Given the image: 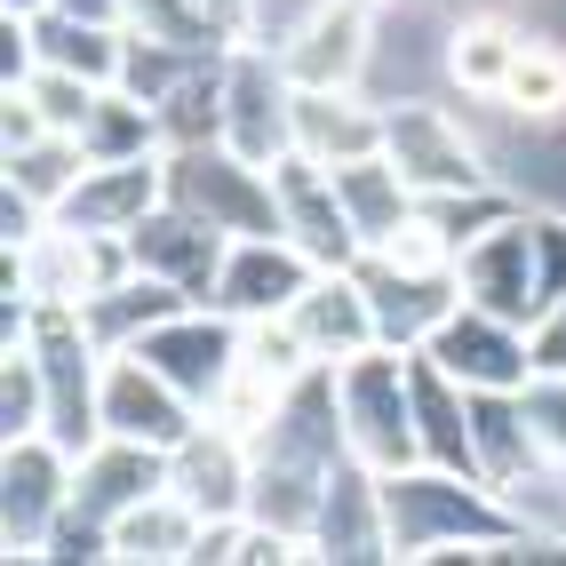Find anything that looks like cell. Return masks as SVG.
<instances>
[{"mask_svg":"<svg viewBox=\"0 0 566 566\" xmlns=\"http://www.w3.org/2000/svg\"><path fill=\"white\" fill-rule=\"evenodd\" d=\"M335 399H344V439H352V455H359V463H375V471H407V463H423L407 352L367 344L359 359L335 367Z\"/></svg>","mask_w":566,"mask_h":566,"instance_id":"obj_1","label":"cell"},{"mask_svg":"<svg viewBox=\"0 0 566 566\" xmlns=\"http://www.w3.org/2000/svg\"><path fill=\"white\" fill-rule=\"evenodd\" d=\"M168 200L192 208V216H208L216 232H232V240L287 232L280 192H272V168H255L248 153H232V144H176V160H168Z\"/></svg>","mask_w":566,"mask_h":566,"instance_id":"obj_2","label":"cell"},{"mask_svg":"<svg viewBox=\"0 0 566 566\" xmlns=\"http://www.w3.org/2000/svg\"><path fill=\"white\" fill-rule=\"evenodd\" d=\"M384 153H391V168H399L423 200H431V192H479V184H486V153L463 136L455 112H439V104H423V96L384 104Z\"/></svg>","mask_w":566,"mask_h":566,"instance_id":"obj_3","label":"cell"},{"mask_svg":"<svg viewBox=\"0 0 566 566\" xmlns=\"http://www.w3.org/2000/svg\"><path fill=\"white\" fill-rule=\"evenodd\" d=\"M223 144L248 153L255 168H272L295 153V81L272 49H232L223 56Z\"/></svg>","mask_w":566,"mask_h":566,"instance_id":"obj_4","label":"cell"},{"mask_svg":"<svg viewBox=\"0 0 566 566\" xmlns=\"http://www.w3.org/2000/svg\"><path fill=\"white\" fill-rule=\"evenodd\" d=\"M463 391H526L535 384V335H518V319L486 312V304H463L439 319V335L423 344Z\"/></svg>","mask_w":566,"mask_h":566,"instance_id":"obj_5","label":"cell"},{"mask_svg":"<svg viewBox=\"0 0 566 566\" xmlns=\"http://www.w3.org/2000/svg\"><path fill=\"white\" fill-rule=\"evenodd\" d=\"M272 192H280V216H287V240L304 248L319 272H352V263L367 255V240H359L344 192H335V168H327V160L280 153V160H272Z\"/></svg>","mask_w":566,"mask_h":566,"instance_id":"obj_6","label":"cell"},{"mask_svg":"<svg viewBox=\"0 0 566 566\" xmlns=\"http://www.w3.org/2000/svg\"><path fill=\"white\" fill-rule=\"evenodd\" d=\"M128 352H144L184 399L208 415L216 391L232 384V367H240V327H232V312H192V304H184V312H168L160 327H144Z\"/></svg>","mask_w":566,"mask_h":566,"instance_id":"obj_7","label":"cell"},{"mask_svg":"<svg viewBox=\"0 0 566 566\" xmlns=\"http://www.w3.org/2000/svg\"><path fill=\"white\" fill-rule=\"evenodd\" d=\"M64 463L72 455L49 431L9 439V463H0V535H9V558H41L49 526L64 518V503H72V471Z\"/></svg>","mask_w":566,"mask_h":566,"instance_id":"obj_8","label":"cell"},{"mask_svg":"<svg viewBox=\"0 0 566 566\" xmlns=\"http://www.w3.org/2000/svg\"><path fill=\"white\" fill-rule=\"evenodd\" d=\"M104 431L112 439H136V447H168L200 431V407L184 399L168 375L144 359V352H104Z\"/></svg>","mask_w":566,"mask_h":566,"instance_id":"obj_9","label":"cell"},{"mask_svg":"<svg viewBox=\"0 0 566 566\" xmlns=\"http://www.w3.org/2000/svg\"><path fill=\"white\" fill-rule=\"evenodd\" d=\"M128 248H136V263H144L153 280L184 287L192 304H216V280H223V255H232V232H216L208 216L160 200V208L128 232Z\"/></svg>","mask_w":566,"mask_h":566,"instance_id":"obj_10","label":"cell"},{"mask_svg":"<svg viewBox=\"0 0 566 566\" xmlns=\"http://www.w3.org/2000/svg\"><path fill=\"white\" fill-rule=\"evenodd\" d=\"M280 64L295 88H359L375 64V17L367 0H327L319 17L295 24V41H280Z\"/></svg>","mask_w":566,"mask_h":566,"instance_id":"obj_11","label":"cell"},{"mask_svg":"<svg viewBox=\"0 0 566 566\" xmlns=\"http://www.w3.org/2000/svg\"><path fill=\"white\" fill-rule=\"evenodd\" d=\"M455 280H463L471 304L535 327L543 319V295H535V216H511V223H495V232H479L455 255Z\"/></svg>","mask_w":566,"mask_h":566,"instance_id":"obj_12","label":"cell"},{"mask_svg":"<svg viewBox=\"0 0 566 566\" xmlns=\"http://www.w3.org/2000/svg\"><path fill=\"white\" fill-rule=\"evenodd\" d=\"M352 272H359L367 304H375V327H384L391 352H423L439 335V319L463 304V280L455 272H399V263H384L375 248L352 263Z\"/></svg>","mask_w":566,"mask_h":566,"instance_id":"obj_13","label":"cell"},{"mask_svg":"<svg viewBox=\"0 0 566 566\" xmlns=\"http://www.w3.org/2000/svg\"><path fill=\"white\" fill-rule=\"evenodd\" d=\"M248 479H255V447L240 431H223L216 415H208L192 439L168 447V486L200 518H248Z\"/></svg>","mask_w":566,"mask_h":566,"instance_id":"obj_14","label":"cell"},{"mask_svg":"<svg viewBox=\"0 0 566 566\" xmlns=\"http://www.w3.org/2000/svg\"><path fill=\"white\" fill-rule=\"evenodd\" d=\"M312 280H319V263L295 248L287 232L232 240V255H223V280H216V312H232V319H272V312H287Z\"/></svg>","mask_w":566,"mask_h":566,"instance_id":"obj_15","label":"cell"},{"mask_svg":"<svg viewBox=\"0 0 566 566\" xmlns=\"http://www.w3.org/2000/svg\"><path fill=\"white\" fill-rule=\"evenodd\" d=\"M168 200V160H88L81 184L56 200V223L72 232H136L144 216Z\"/></svg>","mask_w":566,"mask_h":566,"instance_id":"obj_16","label":"cell"},{"mask_svg":"<svg viewBox=\"0 0 566 566\" xmlns=\"http://www.w3.org/2000/svg\"><path fill=\"white\" fill-rule=\"evenodd\" d=\"M319 558H391V518H384V471L344 455L319 495V526H312Z\"/></svg>","mask_w":566,"mask_h":566,"instance_id":"obj_17","label":"cell"},{"mask_svg":"<svg viewBox=\"0 0 566 566\" xmlns=\"http://www.w3.org/2000/svg\"><path fill=\"white\" fill-rule=\"evenodd\" d=\"M287 319H295V335L312 344V359H327V367H344V359H359L367 344H384L359 272H319V280L287 304Z\"/></svg>","mask_w":566,"mask_h":566,"instance_id":"obj_18","label":"cell"},{"mask_svg":"<svg viewBox=\"0 0 566 566\" xmlns=\"http://www.w3.org/2000/svg\"><path fill=\"white\" fill-rule=\"evenodd\" d=\"M168 486V455L160 447H136V439H96L88 455H81V479H72V511H88V518H120V511H136L144 495H160Z\"/></svg>","mask_w":566,"mask_h":566,"instance_id":"obj_19","label":"cell"},{"mask_svg":"<svg viewBox=\"0 0 566 566\" xmlns=\"http://www.w3.org/2000/svg\"><path fill=\"white\" fill-rule=\"evenodd\" d=\"M295 153L327 168L384 153V104H359V88H295Z\"/></svg>","mask_w":566,"mask_h":566,"instance_id":"obj_20","label":"cell"},{"mask_svg":"<svg viewBox=\"0 0 566 566\" xmlns=\"http://www.w3.org/2000/svg\"><path fill=\"white\" fill-rule=\"evenodd\" d=\"M471 447H479V479L486 486H535V455L543 439L526 423V399L518 391H471Z\"/></svg>","mask_w":566,"mask_h":566,"instance_id":"obj_21","label":"cell"},{"mask_svg":"<svg viewBox=\"0 0 566 566\" xmlns=\"http://www.w3.org/2000/svg\"><path fill=\"white\" fill-rule=\"evenodd\" d=\"M335 192H344V208H352V223H359V240L367 248H384L399 223L423 208V192L391 168V153H359V160H344L335 168Z\"/></svg>","mask_w":566,"mask_h":566,"instance_id":"obj_22","label":"cell"},{"mask_svg":"<svg viewBox=\"0 0 566 566\" xmlns=\"http://www.w3.org/2000/svg\"><path fill=\"white\" fill-rule=\"evenodd\" d=\"M518 49H526L518 24H503V17H455V24H447V56L439 64H447V81H455L463 96H503Z\"/></svg>","mask_w":566,"mask_h":566,"instance_id":"obj_23","label":"cell"},{"mask_svg":"<svg viewBox=\"0 0 566 566\" xmlns=\"http://www.w3.org/2000/svg\"><path fill=\"white\" fill-rule=\"evenodd\" d=\"M200 511L176 495V486H160V495H144L136 511H120L112 518V558H153V566H168V558H192L200 551Z\"/></svg>","mask_w":566,"mask_h":566,"instance_id":"obj_24","label":"cell"},{"mask_svg":"<svg viewBox=\"0 0 566 566\" xmlns=\"http://www.w3.org/2000/svg\"><path fill=\"white\" fill-rule=\"evenodd\" d=\"M192 295L184 287H168V280H153V272H136V280H120V287H104V295H88L81 304V319H88V335L104 352H128L144 327H160L168 312H184Z\"/></svg>","mask_w":566,"mask_h":566,"instance_id":"obj_25","label":"cell"},{"mask_svg":"<svg viewBox=\"0 0 566 566\" xmlns=\"http://www.w3.org/2000/svg\"><path fill=\"white\" fill-rule=\"evenodd\" d=\"M168 128H160V112L144 104V96H128L120 81H112L104 96H96V112H88V128H81V144H88V160H144L160 144Z\"/></svg>","mask_w":566,"mask_h":566,"instance_id":"obj_26","label":"cell"},{"mask_svg":"<svg viewBox=\"0 0 566 566\" xmlns=\"http://www.w3.org/2000/svg\"><path fill=\"white\" fill-rule=\"evenodd\" d=\"M495 104L518 112V120H558L566 112V49L526 32V49H518V64H511V81H503Z\"/></svg>","mask_w":566,"mask_h":566,"instance_id":"obj_27","label":"cell"},{"mask_svg":"<svg viewBox=\"0 0 566 566\" xmlns=\"http://www.w3.org/2000/svg\"><path fill=\"white\" fill-rule=\"evenodd\" d=\"M160 128H168V144H223V64L216 56H200L176 81V96L160 104Z\"/></svg>","mask_w":566,"mask_h":566,"instance_id":"obj_28","label":"cell"},{"mask_svg":"<svg viewBox=\"0 0 566 566\" xmlns=\"http://www.w3.org/2000/svg\"><path fill=\"white\" fill-rule=\"evenodd\" d=\"M81 168H88V144L81 136H41V144H24V153H9V184L24 200H41L49 216H56V200L72 192V184H81Z\"/></svg>","mask_w":566,"mask_h":566,"instance_id":"obj_29","label":"cell"},{"mask_svg":"<svg viewBox=\"0 0 566 566\" xmlns=\"http://www.w3.org/2000/svg\"><path fill=\"white\" fill-rule=\"evenodd\" d=\"M17 88L41 104V120H49L56 136H81V128H88V112H96V96H104L88 72H64V64H32Z\"/></svg>","mask_w":566,"mask_h":566,"instance_id":"obj_30","label":"cell"},{"mask_svg":"<svg viewBox=\"0 0 566 566\" xmlns=\"http://www.w3.org/2000/svg\"><path fill=\"white\" fill-rule=\"evenodd\" d=\"M128 32H153V41H176V49L232 41V32L208 17V0H128Z\"/></svg>","mask_w":566,"mask_h":566,"instance_id":"obj_31","label":"cell"},{"mask_svg":"<svg viewBox=\"0 0 566 566\" xmlns=\"http://www.w3.org/2000/svg\"><path fill=\"white\" fill-rule=\"evenodd\" d=\"M41 423H49L41 359H32V344L17 335V344H9V367H0V431H9V439H32Z\"/></svg>","mask_w":566,"mask_h":566,"instance_id":"obj_32","label":"cell"},{"mask_svg":"<svg viewBox=\"0 0 566 566\" xmlns=\"http://www.w3.org/2000/svg\"><path fill=\"white\" fill-rule=\"evenodd\" d=\"M518 399H526V423H535L543 455L566 463V375H543V367H535V384H526Z\"/></svg>","mask_w":566,"mask_h":566,"instance_id":"obj_33","label":"cell"},{"mask_svg":"<svg viewBox=\"0 0 566 566\" xmlns=\"http://www.w3.org/2000/svg\"><path fill=\"white\" fill-rule=\"evenodd\" d=\"M535 295H543V312L566 295V216H535Z\"/></svg>","mask_w":566,"mask_h":566,"instance_id":"obj_34","label":"cell"},{"mask_svg":"<svg viewBox=\"0 0 566 566\" xmlns=\"http://www.w3.org/2000/svg\"><path fill=\"white\" fill-rule=\"evenodd\" d=\"M0 136H9V153H24V144H41V136H49L41 104H32L24 88H9V112H0Z\"/></svg>","mask_w":566,"mask_h":566,"instance_id":"obj_35","label":"cell"},{"mask_svg":"<svg viewBox=\"0 0 566 566\" xmlns=\"http://www.w3.org/2000/svg\"><path fill=\"white\" fill-rule=\"evenodd\" d=\"M535 367H543V375H566V295L535 319Z\"/></svg>","mask_w":566,"mask_h":566,"instance_id":"obj_36","label":"cell"},{"mask_svg":"<svg viewBox=\"0 0 566 566\" xmlns=\"http://www.w3.org/2000/svg\"><path fill=\"white\" fill-rule=\"evenodd\" d=\"M64 17H88V24H128V0H56Z\"/></svg>","mask_w":566,"mask_h":566,"instance_id":"obj_37","label":"cell"},{"mask_svg":"<svg viewBox=\"0 0 566 566\" xmlns=\"http://www.w3.org/2000/svg\"><path fill=\"white\" fill-rule=\"evenodd\" d=\"M208 17H216V24L232 32V41H240V32L255 24V0H208Z\"/></svg>","mask_w":566,"mask_h":566,"instance_id":"obj_38","label":"cell"},{"mask_svg":"<svg viewBox=\"0 0 566 566\" xmlns=\"http://www.w3.org/2000/svg\"><path fill=\"white\" fill-rule=\"evenodd\" d=\"M9 17H41V9H56V0H0Z\"/></svg>","mask_w":566,"mask_h":566,"instance_id":"obj_39","label":"cell"},{"mask_svg":"<svg viewBox=\"0 0 566 566\" xmlns=\"http://www.w3.org/2000/svg\"><path fill=\"white\" fill-rule=\"evenodd\" d=\"M367 9H375V0H367Z\"/></svg>","mask_w":566,"mask_h":566,"instance_id":"obj_40","label":"cell"}]
</instances>
